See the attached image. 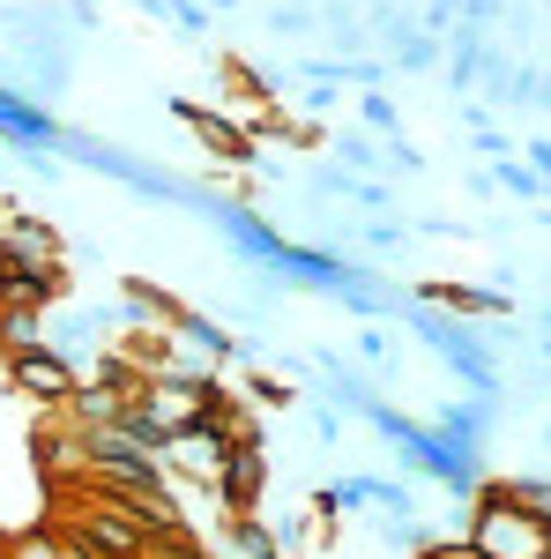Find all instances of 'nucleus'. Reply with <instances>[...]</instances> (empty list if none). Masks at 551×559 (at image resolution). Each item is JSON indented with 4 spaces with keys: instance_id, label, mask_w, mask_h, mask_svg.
<instances>
[{
    "instance_id": "8",
    "label": "nucleus",
    "mask_w": 551,
    "mask_h": 559,
    "mask_svg": "<svg viewBox=\"0 0 551 559\" xmlns=\"http://www.w3.org/2000/svg\"><path fill=\"white\" fill-rule=\"evenodd\" d=\"M336 157H343V179H358V173L373 179V173H381V150H373L366 134H343V142H336Z\"/></svg>"
},
{
    "instance_id": "7",
    "label": "nucleus",
    "mask_w": 551,
    "mask_h": 559,
    "mask_svg": "<svg viewBox=\"0 0 551 559\" xmlns=\"http://www.w3.org/2000/svg\"><path fill=\"white\" fill-rule=\"evenodd\" d=\"M268 31H276V38H313V31H321V8L284 0V8H268Z\"/></svg>"
},
{
    "instance_id": "2",
    "label": "nucleus",
    "mask_w": 551,
    "mask_h": 559,
    "mask_svg": "<svg viewBox=\"0 0 551 559\" xmlns=\"http://www.w3.org/2000/svg\"><path fill=\"white\" fill-rule=\"evenodd\" d=\"M8 388H15V395H31L38 411H60V403L83 388V366H75V358H60L52 344H38V350H8Z\"/></svg>"
},
{
    "instance_id": "1",
    "label": "nucleus",
    "mask_w": 551,
    "mask_h": 559,
    "mask_svg": "<svg viewBox=\"0 0 551 559\" xmlns=\"http://www.w3.org/2000/svg\"><path fill=\"white\" fill-rule=\"evenodd\" d=\"M469 545L484 559H544L551 552V522L529 515V508H514L507 485H477L469 492Z\"/></svg>"
},
{
    "instance_id": "10",
    "label": "nucleus",
    "mask_w": 551,
    "mask_h": 559,
    "mask_svg": "<svg viewBox=\"0 0 551 559\" xmlns=\"http://www.w3.org/2000/svg\"><path fill=\"white\" fill-rule=\"evenodd\" d=\"M418 559H484V552H477L469 537H424V545H418Z\"/></svg>"
},
{
    "instance_id": "3",
    "label": "nucleus",
    "mask_w": 551,
    "mask_h": 559,
    "mask_svg": "<svg viewBox=\"0 0 551 559\" xmlns=\"http://www.w3.org/2000/svg\"><path fill=\"white\" fill-rule=\"evenodd\" d=\"M209 492H216V508H224V522L261 515V492H268V455H261V448H231Z\"/></svg>"
},
{
    "instance_id": "11",
    "label": "nucleus",
    "mask_w": 551,
    "mask_h": 559,
    "mask_svg": "<svg viewBox=\"0 0 551 559\" xmlns=\"http://www.w3.org/2000/svg\"><path fill=\"white\" fill-rule=\"evenodd\" d=\"M165 15H171V23H179V31H202V23H209V15H202L194 0H165Z\"/></svg>"
},
{
    "instance_id": "12",
    "label": "nucleus",
    "mask_w": 551,
    "mask_h": 559,
    "mask_svg": "<svg viewBox=\"0 0 551 559\" xmlns=\"http://www.w3.org/2000/svg\"><path fill=\"white\" fill-rule=\"evenodd\" d=\"M366 128H395V105H387V97H366Z\"/></svg>"
},
{
    "instance_id": "13",
    "label": "nucleus",
    "mask_w": 551,
    "mask_h": 559,
    "mask_svg": "<svg viewBox=\"0 0 551 559\" xmlns=\"http://www.w3.org/2000/svg\"><path fill=\"white\" fill-rule=\"evenodd\" d=\"M216 8H231V0H216Z\"/></svg>"
},
{
    "instance_id": "5",
    "label": "nucleus",
    "mask_w": 551,
    "mask_h": 559,
    "mask_svg": "<svg viewBox=\"0 0 551 559\" xmlns=\"http://www.w3.org/2000/svg\"><path fill=\"white\" fill-rule=\"evenodd\" d=\"M224 440H216L209 426H187V432H171L165 448H157V463H171V471H187L194 485H216V471H224Z\"/></svg>"
},
{
    "instance_id": "4",
    "label": "nucleus",
    "mask_w": 551,
    "mask_h": 559,
    "mask_svg": "<svg viewBox=\"0 0 551 559\" xmlns=\"http://www.w3.org/2000/svg\"><path fill=\"white\" fill-rule=\"evenodd\" d=\"M68 292H75L68 254L45 261V269H8V261H0V313H45V306H60Z\"/></svg>"
},
{
    "instance_id": "6",
    "label": "nucleus",
    "mask_w": 551,
    "mask_h": 559,
    "mask_svg": "<svg viewBox=\"0 0 551 559\" xmlns=\"http://www.w3.org/2000/svg\"><path fill=\"white\" fill-rule=\"evenodd\" d=\"M179 120L202 134V142H209V157H224V165H247V157H254V134L239 128L231 112H202V105H179Z\"/></svg>"
},
{
    "instance_id": "14",
    "label": "nucleus",
    "mask_w": 551,
    "mask_h": 559,
    "mask_svg": "<svg viewBox=\"0 0 551 559\" xmlns=\"http://www.w3.org/2000/svg\"><path fill=\"white\" fill-rule=\"evenodd\" d=\"M298 8H313V0H298Z\"/></svg>"
},
{
    "instance_id": "9",
    "label": "nucleus",
    "mask_w": 551,
    "mask_h": 559,
    "mask_svg": "<svg viewBox=\"0 0 551 559\" xmlns=\"http://www.w3.org/2000/svg\"><path fill=\"white\" fill-rule=\"evenodd\" d=\"M38 344H45L38 313H0V350H38Z\"/></svg>"
}]
</instances>
